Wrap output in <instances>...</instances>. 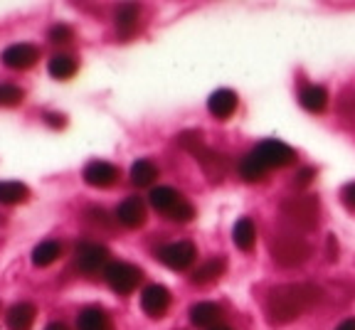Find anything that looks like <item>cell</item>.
Segmentation results:
<instances>
[{"label": "cell", "instance_id": "cell-1", "mask_svg": "<svg viewBox=\"0 0 355 330\" xmlns=\"http://www.w3.org/2000/svg\"><path fill=\"white\" fill-rule=\"evenodd\" d=\"M318 298H321V291L313 284H284V286L272 288L266 296V318L272 325H286L311 306H316Z\"/></svg>", "mask_w": 355, "mask_h": 330}, {"label": "cell", "instance_id": "cell-2", "mask_svg": "<svg viewBox=\"0 0 355 330\" xmlns=\"http://www.w3.org/2000/svg\"><path fill=\"white\" fill-rule=\"evenodd\" d=\"M296 160V150L282 141H264L239 160V175L247 182H259L274 168H286Z\"/></svg>", "mask_w": 355, "mask_h": 330}, {"label": "cell", "instance_id": "cell-3", "mask_svg": "<svg viewBox=\"0 0 355 330\" xmlns=\"http://www.w3.org/2000/svg\"><path fill=\"white\" fill-rule=\"evenodd\" d=\"M178 144L183 146L185 150H188L190 155H193L195 160L200 163V168L205 171V175L210 177L212 182L222 180V177L230 173V158L225 153H220V150H212L207 148L205 144H202V136L200 133H180L178 136Z\"/></svg>", "mask_w": 355, "mask_h": 330}, {"label": "cell", "instance_id": "cell-4", "mask_svg": "<svg viewBox=\"0 0 355 330\" xmlns=\"http://www.w3.org/2000/svg\"><path fill=\"white\" fill-rule=\"evenodd\" d=\"M148 202L153 209H158L161 215H166L171 222H180V225H188L195 217V207L178 193L175 187L171 185H158L150 190Z\"/></svg>", "mask_w": 355, "mask_h": 330}, {"label": "cell", "instance_id": "cell-5", "mask_svg": "<svg viewBox=\"0 0 355 330\" xmlns=\"http://www.w3.org/2000/svg\"><path fill=\"white\" fill-rule=\"evenodd\" d=\"M269 252H272V259L279 266L294 269V266H301L304 261H309L311 244L304 237H299V234H279L269 244Z\"/></svg>", "mask_w": 355, "mask_h": 330}, {"label": "cell", "instance_id": "cell-6", "mask_svg": "<svg viewBox=\"0 0 355 330\" xmlns=\"http://www.w3.org/2000/svg\"><path fill=\"white\" fill-rule=\"evenodd\" d=\"M282 215L286 217L288 225L299 227V229H313L318 225V215H321V202L316 195H296V198L284 200Z\"/></svg>", "mask_w": 355, "mask_h": 330}, {"label": "cell", "instance_id": "cell-7", "mask_svg": "<svg viewBox=\"0 0 355 330\" xmlns=\"http://www.w3.org/2000/svg\"><path fill=\"white\" fill-rule=\"evenodd\" d=\"M104 281L109 284V288L119 296H128L139 288V284L144 281V271L139 266L128 264V261H111L104 269Z\"/></svg>", "mask_w": 355, "mask_h": 330}, {"label": "cell", "instance_id": "cell-8", "mask_svg": "<svg viewBox=\"0 0 355 330\" xmlns=\"http://www.w3.org/2000/svg\"><path fill=\"white\" fill-rule=\"evenodd\" d=\"M111 264V252L99 242H82L74 249V266L82 274H104V269Z\"/></svg>", "mask_w": 355, "mask_h": 330}, {"label": "cell", "instance_id": "cell-9", "mask_svg": "<svg viewBox=\"0 0 355 330\" xmlns=\"http://www.w3.org/2000/svg\"><path fill=\"white\" fill-rule=\"evenodd\" d=\"M195 257H198V249L193 242H171L166 247L158 249V259L161 264H166L173 271H185L193 266Z\"/></svg>", "mask_w": 355, "mask_h": 330}, {"label": "cell", "instance_id": "cell-10", "mask_svg": "<svg viewBox=\"0 0 355 330\" xmlns=\"http://www.w3.org/2000/svg\"><path fill=\"white\" fill-rule=\"evenodd\" d=\"M0 60H3V64H6L8 69L25 72V69H30V67L37 64L40 47H35L33 42H15V44H10V47H6V50H3Z\"/></svg>", "mask_w": 355, "mask_h": 330}, {"label": "cell", "instance_id": "cell-11", "mask_svg": "<svg viewBox=\"0 0 355 330\" xmlns=\"http://www.w3.org/2000/svg\"><path fill=\"white\" fill-rule=\"evenodd\" d=\"M82 177L89 187H99V190H104V187L116 185L121 173H119L116 165L109 163V160H92V163L84 165Z\"/></svg>", "mask_w": 355, "mask_h": 330}, {"label": "cell", "instance_id": "cell-12", "mask_svg": "<svg viewBox=\"0 0 355 330\" xmlns=\"http://www.w3.org/2000/svg\"><path fill=\"white\" fill-rule=\"evenodd\" d=\"M141 309L150 318H163L171 309V291L161 284H150L141 291Z\"/></svg>", "mask_w": 355, "mask_h": 330}, {"label": "cell", "instance_id": "cell-13", "mask_svg": "<svg viewBox=\"0 0 355 330\" xmlns=\"http://www.w3.org/2000/svg\"><path fill=\"white\" fill-rule=\"evenodd\" d=\"M148 220V212H146V202L141 198H126L121 205L116 207V222L123 225L126 229H139L146 225Z\"/></svg>", "mask_w": 355, "mask_h": 330}, {"label": "cell", "instance_id": "cell-14", "mask_svg": "<svg viewBox=\"0 0 355 330\" xmlns=\"http://www.w3.org/2000/svg\"><path fill=\"white\" fill-rule=\"evenodd\" d=\"M35 315H37V309H35V303H30V301H17V303H12L10 309H8V313H6L8 330H33Z\"/></svg>", "mask_w": 355, "mask_h": 330}, {"label": "cell", "instance_id": "cell-15", "mask_svg": "<svg viewBox=\"0 0 355 330\" xmlns=\"http://www.w3.org/2000/svg\"><path fill=\"white\" fill-rule=\"evenodd\" d=\"M237 104H239V99L232 89H217L210 99H207V109H210V114L215 116V119H220V121H227L230 116L237 111Z\"/></svg>", "mask_w": 355, "mask_h": 330}, {"label": "cell", "instance_id": "cell-16", "mask_svg": "<svg viewBox=\"0 0 355 330\" xmlns=\"http://www.w3.org/2000/svg\"><path fill=\"white\" fill-rule=\"evenodd\" d=\"M190 323L198 325V328H217L222 320V309L217 303H210V301H202V303H195L190 306Z\"/></svg>", "mask_w": 355, "mask_h": 330}, {"label": "cell", "instance_id": "cell-17", "mask_svg": "<svg viewBox=\"0 0 355 330\" xmlns=\"http://www.w3.org/2000/svg\"><path fill=\"white\" fill-rule=\"evenodd\" d=\"M139 20H141V8L136 3H123V6L116 8L114 25H116V33L121 37H131L139 30Z\"/></svg>", "mask_w": 355, "mask_h": 330}, {"label": "cell", "instance_id": "cell-18", "mask_svg": "<svg viewBox=\"0 0 355 330\" xmlns=\"http://www.w3.org/2000/svg\"><path fill=\"white\" fill-rule=\"evenodd\" d=\"M77 330H114V325L101 306H87L77 315Z\"/></svg>", "mask_w": 355, "mask_h": 330}, {"label": "cell", "instance_id": "cell-19", "mask_svg": "<svg viewBox=\"0 0 355 330\" xmlns=\"http://www.w3.org/2000/svg\"><path fill=\"white\" fill-rule=\"evenodd\" d=\"M225 269H227V261L222 257H212V259H207V261H202V264L190 274V281H193L195 286H207V284L220 279V276L225 274Z\"/></svg>", "mask_w": 355, "mask_h": 330}, {"label": "cell", "instance_id": "cell-20", "mask_svg": "<svg viewBox=\"0 0 355 330\" xmlns=\"http://www.w3.org/2000/svg\"><path fill=\"white\" fill-rule=\"evenodd\" d=\"M77 69H79L77 57L67 55V52H57V55H52L50 62H47V72H50L55 79H60V82L72 79L74 74H77Z\"/></svg>", "mask_w": 355, "mask_h": 330}, {"label": "cell", "instance_id": "cell-21", "mask_svg": "<svg viewBox=\"0 0 355 330\" xmlns=\"http://www.w3.org/2000/svg\"><path fill=\"white\" fill-rule=\"evenodd\" d=\"M299 104L311 114H323L328 106V92L323 87H316V84H309V87L301 89Z\"/></svg>", "mask_w": 355, "mask_h": 330}, {"label": "cell", "instance_id": "cell-22", "mask_svg": "<svg viewBox=\"0 0 355 330\" xmlns=\"http://www.w3.org/2000/svg\"><path fill=\"white\" fill-rule=\"evenodd\" d=\"M30 200V187L25 182L17 180H3L0 182V205L12 207V205H22Z\"/></svg>", "mask_w": 355, "mask_h": 330}, {"label": "cell", "instance_id": "cell-23", "mask_svg": "<svg viewBox=\"0 0 355 330\" xmlns=\"http://www.w3.org/2000/svg\"><path fill=\"white\" fill-rule=\"evenodd\" d=\"M232 242L237 249H242V252H252L257 244V229H254V222L250 220V217H242V220H237V225H234L232 229Z\"/></svg>", "mask_w": 355, "mask_h": 330}, {"label": "cell", "instance_id": "cell-24", "mask_svg": "<svg viewBox=\"0 0 355 330\" xmlns=\"http://www.w3.org/2000/svg\"><path fill=\"white\" fill-rule=\"evenodd\" d=\"M60 257H62V244L55 242V239H44V242H40L37 247L33 249V264L37 266V269H47V266L55 264Z\"/></svg>", "mask_w": 355, "mask_h": 330}, {"label": "cell", "instance_id": "cell-25", "mask_svg": "<svg viewBox=\"0 0 355 330\" xmlns=\"http://www.w3.org/2000/svg\"><path fill=\"white\" fill-rule=\"evenodd\" d=\"M158 177V168H155L153 160L141 158L131 165V182L136 187H148L153 185V180Z\"/></svg>", "mask_w": 355, "mask_h": 330}, {"label": "cell", "instance_id": "cell-26", "mask_svg": "<svg viewBox=\"0 0 355 330\" xmlns=\"http://www.w3.org/2000/svg\"><path fill=\"white\" fill-rule=\"evenodd\" d=\"M25 101V89L17 84H0V106L3 109H15Z\"/></svg>", "mask_w": 355, "mask_h": 330}, {"label": "cell", "instance_id": "cell-27", "mask_svg": "<svg viewBox=\"0 0 355 330\" xmlns=\"http://www.w3.org/2000/svg\"><path fill=\"white\" fill-rule=\"evenodd\" d=\"M47 37H50L52 44H69L74 40V30L69 28L67 22H57V25H52L50 28Z\"/></svg>", "mask_w": 355, "mask_h": 330}, {"label": "cell", "instance_id": "cell-28", "mask_svg": "<svg viewBox=\"0 0 355 330\" xmlns=\"http://www.w3.org/2000/svg\"><path fill=\"white\" fill-rule=\"evenodd\" d=\"M340 200H343L345 207L355 212V182H348V185L340 190Z\"/></svg>", "mask_w": 355, "mask_h": 330}, {"label": "cell", "instance_id": "cell-29", "mask_svg": "<svg viewBox=\"0 0 355 330\" xmlns=\"http://www.w3.org/2000/svg\"><path fill=\"white\" fill-rule=\"evenodd\" d=\"M313 177H316V171H313V168H304V171H299L296 173V185L299 187H304V185H309L311 180H313Z\"/></svg>", "mask_w": 355, "mask_h": 330}, {"label": "cell", "instance_id": "cell-30", "mask_svg": "<svg viewBox=\"0 0 355 330\" xmlns=\"http://www.w3.org/2000/svg\"><path fill=\"white\" fill-rule=\"evenodd\" d=\"M44 119H47V123H50V126H55V128H62L64 126V116H57V114H47L44 116Z\"/></svg>", "mask_w": 355, "mask_h": 330}, {"label": "cell", "instance_id": "cell-31", "mask_svg": "<svg viewBox=\"0 0 355 330\" xmlns=\"http://www.w3.org/2000/svg\"><path fill=\"white\" fill-rule=\"evenodd\" d=\"M336 330H355V318H348V320H343V323L338 325Z\"/></svg>", "mask_w": 355, "mask_h": 330}, {"label": "cell", "instance_id": "cell-32", "mask_svg": "<svg viewBox=\"0 0 355 330\" xmlns=\"http://www.w3.org/2000/svg\"><path fill=\"white\" fill-rule=\"evenodd\" d=\"M44 330H69V328H67V323H62V320H55V323H50Z\"/></svg>", "mask_w": 355, "mask_h": 330}, {"label": "cell", "instance_id": "cell-33", "mask_svg": "<svg viewBox=\"0 0 355 330\" xmlns=\"http://www.w3.org/2000/svg\"><path fill=\"white\" fill-rule=\"evenodd\" d=\"M212 330H232V328H227V325H217V328H212Z\"/></svg>", "mask_w": 355, "mask_h": 330}]
</instances>
